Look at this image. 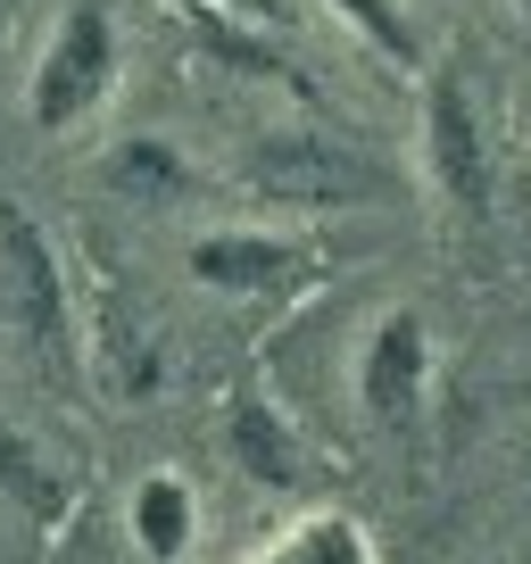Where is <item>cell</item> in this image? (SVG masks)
<instances>
[{"instance_id": "30bf717a", "label": "cell", "mask_w": 531, "mask_h": 564, "mask_svg": "<svg viewBox=\"0 0 531 564\" xmlns=\"http://www.w3.org/2000/svg\"><path fill=\"white\" fill-rule=\"evenodd\" d=\"M124 531H133V547H142L150 564H175L183 547L199 540V498L183 474H142L133 481V498H124Z\"/></svg>"}, {"instance_id": "277c9868", "label": "cell", "mask_w": 531, "mask_h": 564, "mask_svg": "<svg viewBox=\"0 0 531 564\" xmlns=\"http://www.w3.org/2000/svg\"><path fill=\"white\" fill-rule=\"evenodd\" d=\"M424 166L457 216H490V141H481V108L457 58L424 67Z\"/></svg>"}, {"instance_id": "6da1fadb", "label": "cell", "mask_w": 531, "mask_h": 564, "mask_svg": "<svg viewBox=\"0 0 531 564\" xmlns=\"http://www.w3.org/2000/svg\"><path fill=\"white\" fill-rule=\"evenodd\" d=\"M0 316L25 349L42 357V373H75V307H67V265H58L51 232L0 199Z\"/></svg>"}, {"instance_id": "8992f818", "label": "cell", "mask_w": 531, "mask_h": 564, "mask_svg": "<svg viewBox=\"0 0 531 564\" xmlns=\"http://www.w3.org/2000/svg\"><path fill=\"white\" fill-rule=\"evenodd\" d=\"M199 291H225V300H266V291H291L307 274V241L291 232H266V225H232V232H199L183 249Z\"/></svg>"}, {"instance_id": "9a60e30c", "label": "cell", "mask_w": 531, "mask_h": 564, "mask_svg": "<svg viewBox=\"0 0 531 564\" xmlns=\"http://www.w3.org/2000/svg\"><path fill=\"white\" fill-rule=\"evenodd\" d=\"M514 9H531V0H514Z\"/></svg>"}, {"instance_id": "7c38bea8", "label": "cell", "mask_w": 531, "mask_h": 564, "mask_svg": "<svg viewBox=\"0 0 531 564\" xmlns=\"http://www.w3.org/2000/svg\"><path fill=\"white\" fill-rule=\"evenodd\" d=\"M333 18L349 25L373 58H390V67H424V34H415V18L399 9V0H333Z\"/></svg>"}, {"instance_id": "5bb4252c", "label": "cell", "mask_w": 531, "mask_h": 564, "mask_svg": "<svg viewBox=\"0 0 531 564\" xmlns=\"http://www.w3.org/2000/svg\"><path fill=\"white\" fill-rule=\"evenodd\" d=\"M208 9H225V18H249V25L283 18V0H208Z\"/></svg>"}, {"instance_id": "4fadbf2b", "label": "cell", "mask_w": 531, "mask_h": 564, "mask_svg": "<svg viewBox=\"0 0 531 564\" xmlns=\"http://www.w3.org/2000/svg\"><path fill=\"white\" fill-rule=\"evenodd\" d=\"M192 42L208 58H225V67H241V75H291V58L266 51V34H241V25H232L225 9H208V0L192 9Z\"/></svg>"}, {"instance_id": "ba28073f", "label": "cell", "mask_w": 531, "mask_h": 564, "mask_svg": "<svg viewBox=\"0 0 531 564\" xmlns=\"http://www.w3.org/2000/svg\"><path fill=\"white\" fill-rule=\"evenodd\" d=\"M100 192L133 199V208H183L199 192V166L159 133H124V141H108V159H100Z\"/></svg>"}, {"instance_id": "7a4b0ae2", "label": "cell", "mask_w": 531, "mask_h": 564, "mask_svg": "<svg viewBox=\"0 0 531 564\" xmlns=\"http://www.w3.org/2000/svg\"><path fill=\"white\" fill-rule=\"evenodd\" d=\"M108 84H117V25H108L100 0H75L67 18L51 25L42 58H34L25 117H34L42 133H75V124L108 100Z\"/></svg>"}, {"instance_id": "9c48e42d", "label": "cell", "mask_w": 531, "mask_h": 564, "mask_svg": "<svg viewBox=\"0 0 531 564\" xmlns=\"http://www.w3.org/2000/svg\"><path fill=\"white\" fill-rule=\"evenodd\" d=\"M241 564H373V531L340 507H307L283 531H266Z\"/></svg>"}, {"instance_id": "3957f363", "label": "cell", "mask_w": 531, "mask_h": 564, "mask_svg": "<svg viewBox=\"0 0 531 564\" xmlns=\"http://www.w3.org/2000/svg\"><path fill=\"white\" fill-rule=\"evenodd\" d=\"M241 183L266 199V208H300V216L349 208V199H373V192H382V175H373L357 150L316 141V133H266V141H249Z\"/></svg>"}, {"instance_id": "8fae6325", "label": "cell", "mask_w": 531, "mask_h": 564, "mask_svg": "<svg viewBox=\"0 0 531 564\" xmlns=\"http://www.w3.org/2000/svg\"><path fill=\"white\" fill-rule=\"evenodd\" d=\"M0 498H9V507H25L34 523H58V514H67V474H58V465L25 441L18 423H0Z\"/></svg>"}, {"instance_id": "52a82bcc", "label": "cell", "mask_w": 531, "mask_h": 564, "mask_svg": "<svg viewBox=\"0 0 531 564\" xmlns=\"http://www.w3.org/2000/svg\"><path fill=\"white\" fill-rule=\"evenodd\" d=\"M225 457H232V474L258 481V490H300L307 481L300 423H291L274 399H258V390H241V399L225 406Z\"/></svg>"}, {"instance_id": "5b68a950", "label": "cell", "mask_w": 531, "mask_h": 564, "mask_svg": "<svg viewBox=\"0 0 531 564\" xmlns=\"http://www.w3.org/2000/svg\"><path fill=\"white\" fill-rule=\"evenodd\" d=\"M424 382H432V324L415 307H382L373 333L357 340V406L373 423H408L424 406Z\"/></svg>"}]
</instances>
